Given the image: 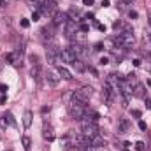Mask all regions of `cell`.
Returning <instances> with one entry per match:
<instances>
[{
	"mask_svg": "<svg viewBox=\"0 0 151 151\" xmlns=\"http://www.w3.org/2000/svg\"><path fill=\"white\" fill-rule=\"evenodd\" d=\"M132 114H134L135 118H141V111H139V109H134V111H132Z\"/></svg>",
	"mask_w": 151,
	"mask_h": 151,
	"instance_id": "29",
	"label": "cell"
},
{
	"mask_svg": "<svg viewBox=\"0 0 151 151\" xmlns=\"http://www.w3.org/2000/svg\"><path fill=\"white\" fill-rule=\"evenodd\" d=\"M81 132H83V135L84 137H88V139H91V137H95V135H99V125L95 123V121H90V119H83V123H81Z\"/></svg>",
	"mask_w": 151,
	"mask_h": 151,
	"instance_id": "1",
	"label": "cell"
},
{
	"mask_svg": "<svg viewBox=\"0 0 151 151\" xmlns=\"http://www.w3.org/2000/svg\"><path fill=\"white\" fill-rule=\"evenodd\" d=\"M32 79H35V83H37L39 86L42 84V67L40 65H32Z\"/></svg>",
	"mask_w": 151,
	"mask_h": 151,
	"instance_id": "8",
	"label": "cell"
},
{
	"mask_svg": "<svg viewBox=\"0 0 151 151\" xmlns=\"http://www.w3.org/2000/svg\"><path fill=\"white\" fill-rule=\"evenodd\" d=\"M79 30H81V32H88V30H90V27H88V25H81V27H79Z\"/></svg>",
	"mask_w": 151,
	"mask_h": 151,
	"instance_id": "28",
	"label": "cell"
},
{
	"mask_svg": "<svg viewBox=\"0 0 151 151\" xmlns=\"http://www.w3.org/2000/svg\"><path fill=\"white\" fill-rule=\"evenodd\" d=\"M0 127H2V128H7V121L4 119V116L0 118Z\"/></svg>",
	"mask_w": 151,
	"mask_h": 151,
	"instance_id": "26",
	"label": "cell"
},
{
	"mask_svg": "<svg viewBox=\"0 0 151 151\" xmlns=\"http://www.w3.org/2000/svg\"><path fill=\"white\" fill-rule=\"evenodd\" d=\"M67 21H69V16H67L65 12L56 11V12L53 14V25H55V27H58V25H65Z\"/></svg>",
	"mask_w": 151,
	"mask_h": 151,
	"instance_id": "6",
	"label": "cell"
},
{
	"mask_svg": "<svg viewBox=\"0 0 151 151\" xmlns=\"http://www.w3.org/2000/svg\"><path fill=\"white\" fill-rule=\"evenodd\" d=\"M60 56H62V60H63V62H67V63H72V65H74L76 62L79 60L74 53L70 51V47H67V49H62V51H60Z\"/></svg>",
	"mask_w": 151,
	"mask_h": 151,
	"instance_id": "5",
	"label": "cell"
},
{
	"mask_svg": "<svg viewBox=\"0 0 151 151\" xmlns=\"http://www.w3.org/2000/svg\"><path fill=\"white\" fill-rule=\"evenodd\" d=\"M74 67H76V69H77V70H79V72H83V70H84V67H83V63H81L79 60H77V62H76V63H74Z\"/></svg>",
	"mask_w": 151,
	"mask_h": 151,
	"instance_id": "22",
	"label": "cell"
},
{
	"mask_svg": "<svg viewBox=\"0 0 151 151\" xmlns=\"http://www.w3.org/2000/svg\"><path fill=\"white\" fill-rule=\"evenodd\" d=\"M70 51L74 53L76 56H79V55H83V53H84V49H83V46H81V44H74V46H70Z\"/></svg>",
	"mask_w": 151,
	"mask_h": 151,
	"instance_id": "17",
	"label": "cell"
},
{
	"mask_svg": "<svg viewBox=\"0 0 151 151\" xmlns=\"http://www.w3.org/2000/svg\"><path fill=\"white\" fill-rule=\"evenodd\" d=\"M119 2H121V5H127V4H132L134 0H119Z\"/></svg>",
	"mask_w": 151,
	"mask_h": 151,
	"instance_id": "34",
	"label": "cell"
},
{
	"mask_svg": "<svg viewBox=\"0 0 151 151\" xmlns=\"http://www.w3.org/2000/svg\"><path fill=\"white\" fill-rule=\"evenodd\" d=\"M0 91L5 93V91H7V86H5V84H0Z\"/></svg>",
	"mask_w": 151,
	"mask_h": 151,
	"instance_id": "33",
	"label": "cell"
},
{
	"mask_svg": "<svg viewBox=\"0 0 151 151\" xmlns=\"http://www.w3.org/2000/svg\"><path fill=\"white\" fill-rule=\"evenodd\" d=\"M90 144H91L93 148H100V146H104V139H102L100 135H95V137L90 139Z\"/></svg>",
	"mask_w": 151,
	"mask_h": 151,
	"instance_id": "14",
	"label": "cell"
},
{
	"mask_svg": "<svg viewBox=\"0 0 151 151\" xmlns=\"http://www.w3.org/2000/svg\"><path fill=\"white\" fill-rule=\"evenodd\" d=\"M97 28H99L100 32H106V27H104V25H99V23H97Z\"/></svg>",
	"mask_w": 151,
	"mask_h": 151,
	"instance_id": "32",
	"label": "cell"
},
{
	"mask_svg": "<svg viewBox=\"0 0 151 151\" xmlns=\"http://www.w3.org/2000/svg\"><path fill=\"white\" fill-rule=\"evenodd\" d=\"M32 19H34V21H37V19H39V12H34V16H32Z\"/></svg>",
	"mask_w": 151,
	"mask_h": 151,
	"instance_id": "36",
	"label": "cell"
},
{
	"mask_svg": "<svg viewBox=\"0 0 151 151\" xmlns=\"http://www.w3.org/2000/svg\"><path fill=\"white\" fill-rule=\"evenodd\" d=\"M53 27H55V25L44 27V28H42V35H44V37H47V39H51V37H53Z\"/></svg>",
	"mask_w": 151,
	"mask_h": 151,
	"instance_id": "18",
	"label": "cell"
},
{
	"mask_svg": "<svg viewBox=\"0 0 151 151\" xmlns=\"http://www.w3.org/2000/svg\"><path fill=\"white\" fill-rule=\"evenodd\" d=\"M76 32V23L72 19H69L67 23H65V34H67V37H72Z\"/></svg>",
	"mask_w": 151,
	"mask_h": 151,
	"instance_id": "11",
	"label": "cell"
},
{
	"mask_svg": "<svg viewBox=\"0 0 151 151\" xmlns=\"http://www.w3.org/2000/svg\"><path fill=\"white\" fill-rule=\"evenodd\" d=\"M135 150H137V151H144V142H141V141H139V142H135Z\"/></svg>",
	"mask_w": 151,
	"mask_h": 151,
	"instance_id": "23",
	"label": "cell"
},
{
	"mask_svg": "<svg viewBox=\"0 0 151 151\" xmlns=\"http://www.w3.org/2000/svg\"><path fill=\"white\" fill-rule=\"evenodd\" d=\"M128 16H130V18H137V12H135V11H130Z\"/></svg>",
	"mask_w": 151,
	"mask_h": 151,
	"instance_id": "31",
	"label": "cell"
},
{
	"mask_svg": "<svg viewBox=\"0 0 151 151\" xmlns=\"http://www.w3.org/2000/svg\"><path fill=\"white\" fill-rule=\"evenodd\" d=\"M118 127H119V128H118V132H119V134H127V132L130 130V123H128L125 118H123V119H119Z\"/></svg>",
	"mask_w": 151,
	"mask_h": 151,
	"instance_id": "12",
	"label": "cell"
},
{
	"mask_svg": "<svg viewBox=\"0 0 151 151\" xmlns=\"http://www.w3.org/2000/svg\"><path fill=\"white\" fill-rule=\"evenodd\" d=\"M0 67H2V63H0Z\"/></svg>",
	"mask_w": 151,
	"mask_h": 151,
	"instance_id": "41",
	"label": "cell"
},
{
	"mask_svg": "<svg viewBox=\"0 0 151 151\" xmlns=\"http://www.w3.org/2000/svg\"><path fill=\"white\" fill-rule=\"evenodd\" d=\"M47 62H49V63H53V65H58V67H60L63 60H62L60 53H55L53 49H49V51H47Z\"/></svg>",
	"mask_w": 151,
	"mask_h": 151,
	"instance_id": "7",
	"label": "cell"
},
{
	"mask_svg": "<svg viewBox=\"0 0 151 151\" xmlns=\"http://www.w3.org/2000/svg\"><path fill=\"white\" fill-rule=\"evenodd\" d=\"M83 4H84V5H91V4H93V0H83Z\"/></svg>",
	"mask_w": 151,
	"mask_h": 151,
	"instance_id": "35",
	"label": "cell"
},
{
	"mask_svg": "<svg viewBox=\"0 0 151 151\" xmlns=\"http://www.w3.org/2000/svg\"><path fill=\"white\" fill-rule=\"evenodd\" d=\"M84 113H86V109H84L83 104H79V102H76V100H72V102L69 104V114H70L72 119H83V118H84Z\"/></svg>",
	"mask_w": 151,
	"mask_h": 151,
	"instance_id": "4",
	"label": "cell"
},
{
	"mask_svg": "<svg viewBox=\"0 0 151 151\" xmlns=\"http://www.w3.org/2000/svg\"><path fill=\"white\" fill-rule=\"evenodd\" d=\"M42 137L46 139V141H55V132H53V128L51 127H44V132H42Z\"/></svg>",
	"mask_w": 151,
	"mask_h": 151,
	"instance_id": "13",
	"label": "cell"
},
{
	"mask_svg": "<svg viewBox=\"0 0 151 151\" xmlns=\"http://www.w3.org/2000/svg\"><path fill=\"white\" fill-rule=\"evenodd\" d=\"M23 125L27 128L32 125V111H25V114H23Z\"/></svg>",
	"mask_w": 151,
	"mask_h": 151,
	"instance_id": "16",
	"label": "cell"
},
{
	"mask_svg": "<svg viewBox=\"0 0 151 151\" xmlns=\"http://www.w3.org/2000/svg\"><path fill=\"white\" fill-rule=\"evenodd\" d=\"M114 39H116V40H118V44H119V46H123V47H132V46L135 44L134 32H118Z\"/></svg>",
	"mask_w": 151,
	"mask_h": 151,
	"instance_id": "3",
	"label": "cell"
},
{
	"mask_svg": "<svg viewBox=\"0 0 151 151\" xmlns=\"http://www.w3.org/2000/svg\"><path fill=\"white\" fill-rule=\"evenodd\" d=\"M44 76H46V79H47V83L51 86H56L58 81H60V76H56L55 72H51V70H47V74H44Z\"/></svg>",
	"mask_w": 151,
	"mask_h": 151,
	"instance_id": "10",
	"label": "cell"
},
{
	"mask_svg": "<svg viewBox=\"0 0 151 151\" xmlns=\"http://www.w3.org/2000/svg\"><path fill=\"white\" fill-rule=\"evenodd\" d=\"M2 5H5V0H0V7H2Z\"/></svg>",
	"mask_w": 151,
	"mask_h": 151,
	"instance_id": "39",
	"label": "cell"
},
{
	"mask_svg": "<svg viewBox=\"0 0 151 151\" xmlns=\"http://www.w3.org/2000/svg\"><path fill=\"white\" fill-rule=\"evenodd\" d=\"M139 128H141V130H146L148 127H146V123H144V121H139Z\"/></svg>",
	"mask_w": 151,
	"mask_h": 151,
	"instance_id": "30",
	"label": "cell"
},
{
	"mask_svg": "<svg viewBox=\"0 0 151 151\" xmlns=\"http://www.w3.org/2000/svg\"><path fill=\"white\" fill-rule=\"evenodd\" d=\"M7 102V97H0V104H5Z\"/></svg>",
	"mask_w": 151,
	"mask_h": 151,
	"instance_id": "37",
	"label": "cell"
},
{
	"mask_svg": "<svg viewBox=\"0 0 151 151\" xmlns=\"http://www.w3.org/2000/svg\"><path fill=\"white\" fill-rule=\"evenodd\" d=\"M21 27H23V28H28V27H30V21H28V19H21Z\"/></svg>",
	"mask_w": 151,
	"mask_h": 151,
	"instance_id": "24",
	"label": "cell"
},
{
	"mask_svg": "<svg viewBox=\"0 0 151 151\" xmlns=\"http://www.w3.org/2000/svg\"><path fill=\"white\" fill-rule=\"evenodd\" d=\"M99 63H100V65H107V63H109V60H107V58H106V56H102V58H100V62H99Z\"/></svg>",
	"mask_w": 151,
	"mask_h": 151,
	"instance_id": "25",
	"label": "cell"
},
{
	"mask_svg": "<svg viewBox=\"0 0 151 151\" xmlns=\"http://www.w3.org/2000/svg\"><path fill=\"white\" fill-rule=\"evenodd\" d=\"M30 62H32V65H40V62H39V56H37V55H30Z\"/></svg>",
	"mask_w": 151,
	"mask_h": 151,
	"instance_id": "21",
	"label": "cell"
},
{
	"mask_svg": "<svg viewBox=\"0 0 151 151\" xmlns=\"http://www.w3.org/2000/svg\"><path fill=\"white\" fill-rule=\"evenodd\" d=\"M21 142H23V148H25L27 151L30 150V146H32V141H30V137H28V135H23Z\"/></svg>",
	"mask_w": 151,
	"mask_h": 151,
	"instance_id": "19",
	"label": "cell"
},
{
	"mask_svg": "<svg viewBox=\"0 0 151 151\" xmlns=\"http://www.w3.org/2000/svg\"><path fill=\"white\" fill-rule=\"evenodd\" d=\"M4 118H7V123H9V125H12V127L16 125V121H14V118H12V114H11V113H7Z\"/></svg>",
	"mask_w": 151,
	"mask_h": 151,
	"instance_id": "20",
	"label": "cell"
},
{
	"mask_svg": "<svg viewBox=\"0 0 151 151\" xmlns=\"http://www.w3.org/2000/svg\"><path fill=\"white\" fill-rule=\"evenodd\" d=\"M148 84H150V86H151V79H150V81H148Z\"/></svg>",
	"mask_w": 151,
	"mask_h": 151,
	"instance_id": "40",
	"label": "cell"
},
{
	"mask_svg": "<svg viewBox=\"0 0 151 151\" xmlns=\"http://www.w3.org/2000/svg\"><path fill=\"white\" fill-rule=\"evenodd\" d=\"M58 76H60L62 79H67V81H70V79H72V72H70L67 67H63V65H60V67H58Z\"/></svg>",
	"mask_w": 151,
	"mask_h": 151,
	"instance_id": "9",
	"label": "cell"
},
{
	"mask_svg": "<svg viewBox=\"0 0 151 151\" xmlns=\"http://www.w3.org/2000/svg\"><path fill=\"white\" fill-rule=\"evenodd\" d=\"M91 95H93V88H91V86H83L81 90H76L74 100L79 102V104H83V106H86V102L90 100Z\"/></svg>",
	"mask_w": 151,
	"mask_h": 151,
	"instance_id": "2",
	"label": "cell"
},
{
	"mask_svg": "<svg viewBox=\"0 0 151 151\" xmlns=\"http://www.w3.org/2000/svg\"><path fill=\"white\" fill-rule=\"evenodd\" d=\"M132 93H134L135 97H146V93H144V86H142L141 83H137V84H135V90H134Z\"/></svg>",
	"mask_w": 151,
	"mask_h": 151,
	"instance_id": "15",
	"label": "cell"
},
{
	"mask_svg": "<svg viewBox=\"0 0 151 151\" xmlns=\"http://www.w3.org/2000/svg\"><path fill=\"white\" fill-rule=\"evenodd\" d=\"M146 106H148V109H151V99H146Z\"/></svg>",
	"mask_w": 151,
	"mask_h": 151,
	"instance_id": "38",
	"label": "cell"
},
{
	"mask_svg": "<svg viewBox=\"0 0 151 151\" xmlns=\"http://www.w3.org/2000/svg\"><path fill=\"white\" fill-rule=\"evenodd\" d=\"M70 16H72L74 19H77V16H79V11H76V9H72V11H70Z\"/></svg>",
	"mask_w": 151,
	"mask_h": 151,
	"instance_id": "27",
	"label": "cell"
}]
</instances>
